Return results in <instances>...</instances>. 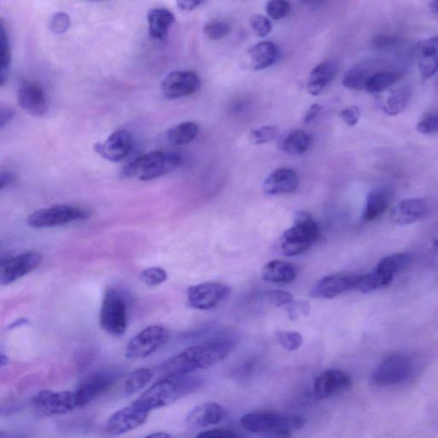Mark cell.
Instances as JSON below:
<instances>
[{
  "instance_id": "obj_1",
  "label": "cell",
  "mask_w": 438,
  "mask_h": 438,
  "mask_svg": "<svg viewBox=\"0 0 438 438\" xmlns=\"http://www.w3.org/2000/svg\"><path fill=\"white\" fill-rule=\"evenodd\" d=\"M236 345V340L224 338L188 347L169 358L164 365V371L167 375H187L197 370L209 368L225 360Z\"/></svg>"
},
{
  "instance_id": "obj_2",
  "label": "cell",
  "mask_w": 438,
  "mask_h": 438,
  "mask_svg": "<svg viewBox=\"0 0 438 438\" xmlns=\"http://www.w3.org/2000/svg\"><path fill=\"white\" fill-rule=\"evenodd\" d=\"M202 384V379L190 375H167L142 393L135 402L149 411L161 409L192 394Z\"/></svg>"
},
{
  "instance_id": "obj_3",
  "label": "cell",
  "mask_w": 438,
  "mask_h": 438,
  "mask_svg": "<svg viewBox=\"0 0 438 438\" xmlns=\"http://www.w3.org/2000/svg\"><path fill=\"white\" fill-rule=\"evenodd\" d=\"M303 418L296 415L275 411H252L241 420L244 430L265 437H287L296 430L303 428Z\"/></svg>"
},
{
  "instance_id": "obj_4",
  "label": "cell",
  "mask_w": 438,
  "mask_h": 438,
  "mask_svg": "<svg viewBox=\"0 0 438 438\" xmlns=\"http://www.w3.org/2000/svg\"><path fill=\"white\" fill-rule=\"evenodd\" d=\"M183 163L179 153L156 151L135 158L124 168V176L130 179L150 181L171 173Z\"/></svg>"
},
{
  "instance_id": "obj_5",
  "label": "cell",
  "mask_w": 438,
  "mask_h": 438,
  "mask_svg": "<svg viewBox=\"0 0 438 438\" xmlns=\"http://www.w3.org/2000/svg\"><path fill=\"white\" fill-rule=\"evenodd\" d=\"M319 236V226L311 215L305 211H298L292 227L282 234L279 249L285 256L300 255L312 247Z\"/></svg>"
},
{
  "instance_id": "obj_6",
  "label": "cell",
  "mask_w": 438,
  "mask_h": 438,
  "mask_svg": "<svg viewBox=\"0 0 438 438\" xmlns=\"http://www.w3.org/2000/svg\"><path fill=\"white\" fill-rule=\"evenodd\" d=\"M130 301L119 289H109L102 301L100 322L107 333L119 337L126 333L128 322Z\"/></svg>"
},
{
  "instance_id": "obj_7",
  "label": "cell",
  "mask_w": 438,
  "mask_h": 438,
  "mask_svg": "<svg viewBox=\"0 0 438 438\" xmlns=\"http://www.w3.org/2000/svg\"><path fill=\"white\" fill-rule=\"evenodd\" d=\"M90 211L82 207L70 205H56L40 209L30 214L27 224L32 228H51L70 224L71 222L86 220Z\"/></svg>"
},
{
  "instance_id": "obj_8",
  "label": "cell",
  "mask_w": 438,
  "mask_h": 438,
  "mask_svg": "<svg viewBox=\"0 0 438 438\" xmlns=\"http://www.w3.org/2000/svg\"><path fill=\"white\" fill-rule=\"evenodd\" d=\"M414 363L405 354H395L384 358L372 375L376 386H391L405 382L413 375Z\"/></svg>"
},
{
  "instance_id": "obj_9",
  "label": "cell",
  "mask_w": 438,
  "mask_h": 438,
  "mask_svg": "<svg viewBox=\"0 0 438 438\" xmlns=\"http://www.w3.org/2000/svg\"><path fill=\"white\" fill-rule=\"evenodd\" d=\"M168 338L169 332L165 327H146L128 342L126 357L130 360H137L152 356L167 342Z\"/></svg>"
},
{
  "instance_id": "obj_10",
  "label": "cell",
  "mask_w": 438,
  "mask_h": 438,
  "mask_svg": "<svg viewBox=\"0 0 438 438\" xmlns=\"http://www.w3.org/2000/svg\"><path fill=\"white\" fill-rule=\"evenodd\" d=\"M33 405L43 416L66 414L78 407L75 391H43L35 396Z\"/></svg>"
},
{
  "instance_id": "obj_11",
  "label": "cell",
  "mask_w": 438,
  "mask_h": 438,
  "mask_svg": "<svg viewBox=\"0 0 438 438\" xmlns=\"http://www.w3.org/2000/svg\"><path fill=\"white\" fill-rule=\"evenodd\" d=\"M229 294V287L225 283L206 282L191 286L188 290V301L192 308L209 310L227 299Z\"/></svg>"
},
{
  "instance_id": "obj_12",
  "label": "cell",
  "mask_w": 438,
  "mask_h": 438,
  "mask_svg": "<svg viewBox=\"0 0 438 438\" xmlns=\"http://www.w3.org/2000/svg\"><path fill=\"white\" fill-rule=\"evenodd\" d=\"M201 88L199 75L191 70H176L162 82L161 89L166 99L176 100L190 96Z\"/></svg>"
},
{
  "instance_id": "obj_13",
  "label": "cell",
  "mask_w": 438,
  "mask_h": 438,
  "mask_svg": "<svg viewBox=\"0 0 438 438\" xmlns=\"http://www.w3.org/2000/svg\"><path fill=\"white\" fill-rule=\"evenodd\" d=\"M150 411L135 402L130 406L116 411L110 417L107 432L112 436H119L131 432L145 424Z\"/></svg>"
},
{
  "instance_id": "obj_14",
  "label": "cell",
  "mask_w": 438,
  "mask_h": 438,
  "mask_svg": "<svg viewBox=\"0 0 438 438\" xmlns=\"http://www.w3.org/2000/svg\"><path fill=\"white\" fill-rule=\"evenodd\" d=\"M43 256L36 252L10 257L3 259L0 266V281L2 285H8L17 279L31 273L40 266Z\"/></svg>"
},
{
  "instance_id": "obj_15",
  "label": "cell",
  "mask_w": 438,
  "mask_h": 438,
  "mask_svg": "<svg viewBox=\"0 0 438 438\" xmlns=\"http://www.w3.org/2000/svg\"><path fill=\"white\" fill-rule=\"evenodd\" d=\"M116 377V373L110 370L94 372L86 377L75 391L78 407L88 405L103 394L115 382Z\"/></svg>"
},
{
  "instance_id": "obj_16",
  "label": "cell",
  "mask_w": 438,
  "mask_h": 438,
  "mask_svg": "<svg viewBox=\"0 0 438 438\" xmlns=\"http://www.w3.org/2000/svg\"><path fill=\"white\" fill-rule=\"evenodd\" d=\"M411 262V256L407 252L385 257L377 264L375 269L369 273L373 289L377 290L390 285L395 275L409 266Z\"/></svg>"
},
{
  "instance_id": "obj_17",
  "label": "cell",
  "mask_w": 438,
  "mask_h": 438,
  "mask_svg": "<svg viewBox=\"0 0 438 438\" xmlns=\"http://www.w3.org/2000/svg\"><path fill=\"white\" fill-rule=\"evenodd\" d=\"M360 275L335 274L327 275L316 283L310 296L319 299H331L349 290L356 289Z\"/></svg>"
},
{
  "instance_id": "obj_18",
  "label": "cell",
  "mask_w": 438,
  "mask_h": 438,
  "mask_svg": "<svg viewBox=\"0 0 438 438\" xmlns=\"http://www.w3.org/2000/svg\"><path fill=\"white\" fill-rule=\"evenodd\" d=\"M18 104L25 112L36 118L46 114L48 109L46 93L36 82H24L17 93Z\"/></svg>"
},
{
  "instance_id": "obj_19",
  "label": "cell",
  "mask_w": 438,
  "mask_h": 438,
  "mask_svg": "<svg viewBox=\"0 0 438 438\" xmlns=\"http://www.w3.org/2000/svg\"><path fill=\"white\" fill-rule=\"evenodd\" d=\"M352 384L350 377L338 369H330L317 377L313 387L315 395L319 400L331 398L347 390Z\"/></svg>"
},
{
  "instance_id": "obj_20",
  "label": "cell",
  "mask_w": 438,
  "mask_h": 438,
  "mask_svg": "<svg viewBox=\"0 0 438 438\" xmlns=\"http://www.w3.org/2000/svg\"><path fill=\"white\" fill-rule=\"evenodd\" d=\"M133 145L132 137L126 130H118L110 135L103 144L97 143L94 149L109 161L118 162L128 156Z\"/></svg>"
},
{
  "instance_id": "obj_21",
  "label": "cell",
  "mask_w": 438,
  "mask_h": 438,
  "mask_svg": "<svg viewBox=\"0 0 438 438\" xmlns=\"http://www.w3.org/2000/svg\"><path fill=\"white\" fill-rule=\"evenodd\" d=\"M227 417V411L220 404L206 402L195 407L188 413L186 424L191 429H199L218 424Z\"/></svg>"
},
{
  "instance_id": "obj_22",
  "label": "cell",
  "mask_w": 438,
  "mask_h": 438,
  "mask_svg": "<svg viewBox=\"0 0 438 438\" xmlns=\"http://www.w3.org/2000/svg\"><path fill=\"white\" fill-rule=\"evenodd\" d=\"M416 56L423 81H428L438 70V36L417 45Z\"/></svg>"
},
{
  "instance_id": "obj_23",
  "label": "cell",
  "mask_w": 438,
  "mask_h": 438,
  "mask_svg": "<svg viewBox=\"0 0 438 438\" xmlns=\"http://www.w3.org/2000/svg\"><path fill=\"white\" fill-rule=\"evenodd\" d=\"M299 187V177L292 169H279L271 172L264 182L263 190L266 195L292 194Z\"/></svg>"
},
{
  "instance_id": "obj_24",
  "label": "cell",
  "mask_w": 438,
  "mask_h": 438,
  "mask_svg": "<svg viewBox=\"0 0 438 438\" xmlns=\"http://www.w3.org/2000/svg\"><path fill=\"white\" fill-rule=\"evenodd\" d=\"M428 211V203L424 199H409L395 206L391 211V218L396 224L409 225L425 218Z\"/></svg>"
},
{
  "instance_id": "obj_25",
  "label": "cell",
  "mask_w": 438,
  "mask_h": 438,
  "mask_svg": "<svg viewBox=\"0 0 438 438\" xmlns=\"http://www.w3.org/2000/svg\"><path fill=\"white\" fill-rule=\"evenodd\" d=\"M393 196V191L388 187L375 188L370 192L362 216L364 220L372 222L382 216L390 206Z\"/></svg>"
},
{
  "instance_id": "obj_26",
  "label": "cell",
  "mask_w": 438,
  "mask_h": 438,
  "mask_svg": "<svg viewBox=\"0 0 438 438\" xmlns=\"http://www.w3.org/2000/svg\"><path fill=\"white\" fill-rule=\"evenodd\" d=\"M278 48L271 41H262L248 51V59L254 70H266L277 62Z\"/></svg>"
},
{
  "instance_id": "obj_27",
  "label": "cell",
  "mask_w": 438,
  "mask_h": 438,
  "mask_svg": "<svg viewBox=\"0 0 438 438\" xmlns=\"http://www.w3.org/2000/svg\"><path fill=\"white\" fill-rule=\"evenodd\" d=\"M338 64L332 61L323 62L309 74L307 89L311 96H317L324 91L338 73Z\"/></svg>"
},
{
  "instance_id": "obj_28",
  "label": "cell",
  "mask_w": 438,
  "mask_h": 438,
  "mask_svg": "<svg viewBox=\"0 0 438 438\" xmlns=\"http://www.w3.org/2000/svg\"><path fill=\"white\" fill-rule=\"evenodd\" d=\"M175 22V16L171 10L156 8L149 10L147 14L149 35L153 39L164 40L168 35L169 29Z\"/></svg>"
},
{
  "instance_id": "obj_29",
  "label": "cell",
  "mask_w": 438,
  "mask_h": 438,
  "mask_svg": "<svg viewBox=\"0 0 438 438\" xmlns=\"http://www.w3.org/2000/svg\"><path fill=\"white\" fill-rule=\"evenodd\" d=\"M379 62L358 64L347 71L342 79V84L346 89L351 90L365 89L369 78L377 70H379Z\"/></svg>"
},
{
  "instance_id": "obj_30",
  "label": "cell",
  "mask_w": 438,
  "mask_h": 438,
  "mask_svg": "<svg viewBox=\"0 0 438 438\" xmlns=\"http://www.w3.org/2000/svg\"><path fill=\"white\" fill-rule=\"evenodd\" d=\"M262 275L264 280L267 282L289 283L296 278L297 271L292 264L282 260H273L264 266Z\"/></svg>"
},
{
  "instance_id": "obj_31",
  "label": "cell",
  "mask_w": 438,
  "mask_h": 438,
  "mask_svg": "<svg viewBox=\"0 0 438 438\" xmlns=\"http://www.w3.org/2000/svg\"><path fill=\"white\" fill-rule=\"evenodd\" d=\"M402 77V73L398 70L380 68L375 71L366 83L365 90L369 93H379L390 89Z\"/></svg>"
},
{
  "instance_id": "obj_32",
  "label": "cell",
  "mask_w": 438,
  "mask_h": 438,
  "mask_svg": "<svg viewBox=\"0 0 438 438\" xmlns=\"http://www.w3.org/2000/svg\"><path fill=\"white\" fill-rule=\"evenodd\" d=\"M311 138L305 132L293 130L281 139L279 146L283 152L297 156L305 152L310 146Z\"/></svg>"
},
{
  "instance_id": "obj_33",
  "label": "cell",
  "mask_w": 438,
  "mask_h": 438,
  "mask_svg": "<svg viewBox=\"0 0 438 438\" xmlns=\"http://www.w3.org/2000/svg\"><path fill=\"white\" fill-rule=\"evenodd\" d=\"M413 90L410 86H402L395 90L388 97L384 105V112L388 116H396L407 107L411 100Z\"/></svg>"
},
{
  "instance_id": "obj_34",
  "label": "cell",
  "mask_w": 438,
  "mask_h": 438,
  "mask_svg": "<svg viewBox=\"0 0 438 438\" xmlns=\"http://www.w3.org/2000/svg\"><path fill=\"white\" fill-rule=\"evenodd\" d=\"M199 133V126L194 122H185L171 128L167 139L173 146H183L190 143Z\"/></svg>"
},
{
  "instance_id": "obj_35",
  "label": "cell",
  "mask_w": 438,
  "mask_h": 438,
  "mask_svg": "<svg viewBox=\"0 0 438 438\" xmlns=\"http://www.w3.org/2000/svg\"><path fill=\"white\" fill-rule=\"evenodd\" d=\"M153 376L152 370L149 368H142L134 370L124 381V391L127 394H135L142 390L152 380Z\"/></svg>"
},
{
  "instance_id": "obj_36",
  "label": "cell",
  "mask_w": 438,
  "mask_h": 438,
  "mask_svg": "<svg viewBox=\"0 0 438 438\" xmlns=\"http://www.w3.org/2000/svg\"><path fill=\"white\" fill-rule=\"evenodd\" d=\"M11 63V49L9 37L2 25L0 37V85L2 86L8 81Z\"/></svg>"
},
{
  "instance_id": "obj_37",
  "label": "cell",
  "mask_w": 438,
  "mask_h": 438,
  "mask_svg": "<svg viewBox=\"0 0 438 438\" xmlns=\"http://www.w3.org/2000/svg\"><path fill=\"white\" fill-rule=\"evenodd\" d=\"M278 130L275 126H268L255 128L249 132V141L254 145H263L273 142L277 137Z\"/></svg>"
},
{
  "instance_id": "obj_38",
  "label": "cell",
  "mask_w": 438,
  "mask_h": 438,
  "mask_svg": "<svg viewBox=\"0 0 438 438\" xmlns=\"http://www.w3.org/2000/svg\"><path fill=\"white\" fill-rule=\"evenodd\" d=\"M230 31L227 22L221 20H213L205 25L204 33L209 39L218 40L228 35Z\"/></svg>"
},
{
  "instance_id": "obj_39",
  "label": "cell",
  "mask_w": 438,
  "mask_h": 438,
  "mask_svg": "<svg viewBox=\"0 0 438 438\" xmlns=\"http://www.w3.org/2000/svg\"><path fill=\"white\" fill-rule=\"evenodd\" d=\"M141 280L149 287L161 285L167 279V273L160 267H150L142 271Z\"/></svg>"
},
{
  "instance_id": "obj_40",
  "label": "cell",
  "mask_w": 438,
  "mask_h": 438,
  "mask_svg": "<svg viewBox=\"0 0 438 438\" xmlns=\"http://www.w3.org/2000/svg\"><path fill=\"white\" fill-rule=\"evenodd\" d=\"M290 5L287 0H270L266 5V13L274 20H280L289 16Z\"/></svg>"
},
{
  "instance_id": "obj_41",
  "label": "cell",
  "mask_w": 438,
  "mask_h": 438,
  "mask_svg": "<svg viewBox=\"0 0 438 438\" xmlns=\"http://www.w3.org/2000/svg\"><path fill=\"white\" fill-rule=\"evenodd\" d=\"M280 345L288 351L299 349L303 343L302 335L294 331H281L278 333Z\"/></svg>"
},
{
  "instance_id": "obj_42",
  "label": "cell",
  "mask_w": 438,
  "mask_h": 438,
  "mask_svg": "<svg viewBox=\"0 0 438 438\" xmlns=\"http://www.w3.org/2000/svg\"><path fill=\"white\" fill-rule=\"evenodd\" d=\"M417 130L423 135H432L438 132V111L426 114L418 123Z\"/></svg>"
},
{
  "instance_id": "obj_43",
  "label": "cell",
  "mask_w": 438,
  "mask_h": 438,
  "mask_svg": "<svg viewBox=\"0 0 438 438\" xmlns=\"http://www.w3.org/2000/svg\"><path fill=\"white\" fill-rule=\"evenodd\" d=\"M250 26L252 31L259 38H264L269 35L273 29L271 22L266 17L260 16V15H255L250 19Z\"/></svg>"
},
{
  "instance_id": "obj_44",
  "label": "cell",
  "mask_w": 438,
  "mask_h": 438,
  "mask_svg": "<svg viewBox=\"0 0 438 438\" xmlns=\"http://www.w3.org/2000/svg\"><path fill=\"white\" fill-rule=\"evenodd\" d=\"M264 298L277 307H282V305L292 303L294 300L292 294L280 289L269 290V292L264 294Z\"/></svg>"
},
{
  "instance_id": "obj_45",
  "label": "cell",
  "mask_w": 438,
  "mask_h": 438,
  "mask_svg": "<svg viewBox=\"0 0 438 438\" xmlns=\"http://www.w3.org/2000/svg\"><path fill=\"white\" fill-rule=\"evenodd\" d=\"M71 24L69 15L58 13L54 15L50 20V29L56 35H62L70 29Z\"/></svg>"
},
{
  "instance_id": "obj_46",
  "label": "cell",
  "mask_w": 438,
  "mask_h": 438,
  "mask_svg": "<svg viewBox=\"0 0 438 438\" xmlns=\"http://www.w3.org/2000/svg\"><path fill=\"white\" fill-rule=\"evenodd\" d=\"M361 109L356 107V105L343 109L342 111L339 113L340 118L349 127L356 126L358 120L361 119Z\"/></svg>"
},
{
  "instance_id": "obj_47",
  "label": "cell",
  "mask_w": 438,
  "mask_h": 438,
  "mask_svg": "<svg viewBox=\"0 0 438 438\" xmlns=\"http://www.w3.org/2000/svg\"><path fill=\"white\" fill-rule=\"evenodd\" d=\"M398 43V38L388 36H376L372 40V47L377 50H387V49L395 47Z\"/></svg>"
},
{
  "instance_id": "obj_48",
  "label": "cell",
  "mask_w": 438,
  "mask_h": 438,
  "mask_svg": "<svg viewBox=\"0 0 438 438\" xmlns=\"http://www.w3.org/2000/svg\"><path fill=\"white\" fill-rule=\"evenodd\" d=\"M196 437L209 438H234L237 437V434L234 432V430H232L216 428L202 432Z\"/></svg>"
},
{
  "instance_id": "obj_49",
  "label": "cell",
  "mask_w": 438,
  "mask_h": 438,
  "mask_svg": "<svg viewBox=\"0 0 438 438\" xmlns=\"http://www.w3.org/2000/svg\"><path fill=\"white\" fill-rule=\"evenodd\" d=\"M309 305L305 303V302H298V303L294 304L292 305V308H289V315L290 319L294 320L299 316L300 313L302 315H307L309 311Z\"/></svg>"
},
{
  "instance_id": "obj_50",
  "label": "cell",
  "mask_w": 438,
  "mask_h": 438,
  "mask_svg": "<svg viewBox=\"0 0 438 438\" xmlns=\"http://www.w3.org/2000/svg\"><path fill=\"white\" fill-rule=\"evenodd\" d=\"M206 0H176V6L180 10L190 11L202 5Z\"/></svg>"
},
{
  "instance_id": "obj_51",
  "label": "cell",
  "mask_w": 438,
  "mask_h": 438,
  "mask_svg": "<svg viewBox=\"0 0 438 438\" xmlns=\"http://www.w3.org/2000/svg\"><path fill=\"white\" fill-rule=\"evenodd\" d=\"M321 110H322V107L318 104H313L311 105L310 108H309L307 112H305V115L303 119L304 123H309L312 122V121L316 119V116H318Z\"/></svg>"
},
{
  "instance_id": "obj_52",
  "label": "cell",
  "mask_w": 438,
  "mask_h": 438,
  "mask_svg": "<svg viewBox=\"0 0 438 438\" xmlns=\"http://www.w3.org/2000/svg\"><path fill=\"white\" fill-rule=\"evenodd\" d=\"M14 181L13 173L10 172H2L0 175V190H3L7 186H9L10 183H13Z\"/></svg>"
},
{
  "instance_id": "obj_53",
  "label": "cell",
  "mask_w": 438,
  "mask_h": 438,
  "mask_svg": "<svg viewBox=\"0 0 438 438\" xmlns=\"http://www.w3.org/2000/svg\"><path fill=\"white\" fill-rule=\"evenodd\" d=\"M15 112L10 109H3L1 111V128L6 126L7 123L13 119Z\"/></svg>"
},
{
  "instance_id": "obj_54",
  "label": "cell",
  "mask_w": 438,
  "mask_h": 438,
  "mask_svg": "<svg viewBox=\"0 0 438 438\" xmlns=\"http://www.w3.org/2000/svg\"><path fill=\"white\" fill-rule=\"evenodd\" d=\"M28 323H29L28 319H17L16 321H14V322L10 324L9 328L10 330V328H15L19 326H24V324H27Z\"/></svg>"
},
{
  "instance_id": "obj_55",
  "label": "cell",
  "mask_w": 438,
  "mask_h": 438,
  "mask_svg": "<svg viewBox=\"0 0 438 438\" xmlns=\"http://www.w3.org/2000/svg\"><path fill=\"white\" fill-rule=\"evenodd\" d=\"M307 6H319L326 3V0H302Z\"/></svg>"
},
{
  "instance_id": "obj_56",
  "label": "cell",
  "mask_w": 438,
  "mask_h": 438,
  "mask_svg": "<svg viewBox=\"0 0 438 438\" xmlns=\"http://www.w3.org/2000/svg\"><path fill=\"white\" fill-rule=\"evenodd\" d=\"M171 436L169 435V434L167 433H165V432H158V433H153V434H150V435L146 436V437H156V438H167Z\"/></svg>"
},
{
  "instance_id": "obj_57",
  "label": "cell",
  "mask_w": 438,
  "mask_h": 438,
  "mask_svg": "<svg viewBox=\"0 0 438 438\" xmlns=\"http://www.w3.org/2000/svg\"><path fill=\"white\" fill-rule=\"evenodd\" d=\"M430 9L433 13L438 15V0H433L430 5Z\"/></svg>"
},
{
  "instance_id": "obj_58",
  "label": "cell",
  "mask_w": 438,
  "mask_h": 438,
  "mask_svg": "<svg viewBox=\"0 0 438 438\" xmlns=\"http://www.w3.org/2000/svg\"><path fill=\"white\" fill-rule=\"evenodd\" d=\"M6 358H7V357H6L5 354H1V365L2 366L6 365L7 362H8V360L6 361Z\"/></svg>"
},
{
  "instance_id": "obj_59",
  "label": "cell",
  "mask_w": 438,
  "mask_h": 438,
  "mask_svg": "<svg viewBox=\"0 0 438 438\" xmlns=\"http://www.w3.org/2000/svg\"><path fill=\"white\" fill-rule=\"evenodd\" d=\"M436 86H437V89L438 90V77L437 78Z\"/></svg>"
}]
</instances>
